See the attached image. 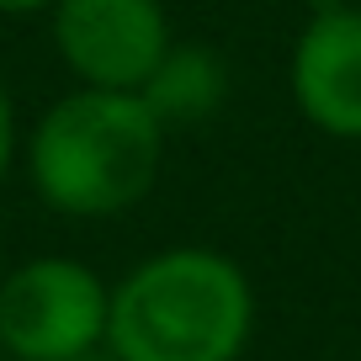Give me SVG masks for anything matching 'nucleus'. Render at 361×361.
Returning a JSON list of instances; mask_svg holds the SVG:
<instances>
[{
    "mask_svg": "<svg viewBox=\"0 0 361 361\" xmlns=\"http://www.w3.org/2000/svg\"><path fill=\"white\" fill-rule=\"evenodd\" d=\"M250 329V276L202 245L149 255L112 287L106 308V350L123 361H239Z\"/></svg>",
    "mask_w": 361,
    "mask_h": 361,
    "instance_id": "nucleus-1",
    "label": "nucleus"
},
{
    "mask_svg": "<svg viewBox=\"0 0 361 361\" xmlns=\"http://www.w3.org/2000/svg\"><path fill=\"white\" fill-rule=\"evenodd\" d=\"M32 186L64 218H112L138 207L165 165V123L138 90H96L54 102L32 133Z\"/></svg>",
    "mask_w": 361,
    "mask_h": 361,
    "instance_id": "nucleus-2",
    "label": "nucleus"
},
{
    "mask_svg": "<svg viewBox=\"0 0 361 361\" xmlns=\"http://www.w3.org/2000/svg\"><path fill=\"white\" fill-rule=\"evenodd\" d=\"M112 287L69 255H43L0 276V356L80 361L106 345Z\"/></svg>",
    "mask_w": 361,
    "mask_h": 361,
    "instance_id": "nucleus-3",
    "label": "nucleus"
},
{
    "mask_svg": "<svg viewBox=\"0 0 361 361\" xmlns=\"http://www.w3.org/2000/svg\"><path fill=\"white\" fill-rule=\"evenodd\" d=\"M54 48L80 85L144 90L170 54V22L159 0H59Z\"/></svg>",
    "mask_w": 361,
    "mask_h": 361,
    "instance_id": "nucleus-4",
    "label": "nucleus"
},
{
    "mask_svg": "<svg viewBox=\"0 0 361 361\" xmlns=\"http://www.w3.org/2000/svg\"><path fill=\"white\" fill-rule=\"evenodd\" d=\"M293 102L319 133L361 138V11L319 6L293 43Z\"/></svg>",
    "mask_w": 361,
    "mask_h": 361,
    "instance_id": "nucleus-5",
    "label": "nucleus"
},
{
    "mask_svg": "<svg viewBox=\"0 0 361 361\" xmlns=\"http://www.w3.org/2000/svg\"><path fill=\"white\" fill-rule=\"evenodd\" d=\"M149 102V112L170 128H192V123H207V117L224 106L228 96V69L213 48H176L159 59V69L149 75V85L138 90Z\"/></svg>",
    "mask_w": 361,
    "mask_h": 361,
    "instance_id": "nucleus-6",
    "label": "nucleus"
},
{
    "mask_svg": "<svg viewBox=\"0 0 361 361\" xmlns=\"http://www.w3.org/2000/svg\"><path fill=\"white\" fill-rule=\"evenodd\" d=\"M11 154H16V112H11V96H6V85H0V176H6Z\"/></svg>",
    "mask_w": 361,
    "mask_h": 361,
    "instance_id": "nucleus-7",
    "label": "nucleus"
},
{
    "mask_svg": "<svg viewBox=\"0 0 361 361\" xmlns=\"http://www.w3.org/2000/svg\"><path fill=\"white\" fill-rule=\"evenodd\" d=\"M59 0H0V11L6 16H32V11H54Z\"/></svg>",
    "mask_w": 361,
    "mask_h": 361,
    "instance_id": "nucleus-8",
    "label": "nucleus"
},
{
    "mask_svg": "<svg viewBox=\"0 0 361 361\" xmlns=\"http://www.w3.org/2000/svg\"><path fill=\"white\" fill-rule=\"evenodd\" d=\"M80 361H123V356H112V350H90V356H80Z\"/></svg>",
    "mask_w": 361,
    "mask_h": 361,
    "instance_id": "nucleus-9",
    "label": "nucleus"
},
{
    "mask_svg": "<svg viewBox=\"0 0 361 361\" xmlns=\"http://www.w3.org/2000/svg\"><path fill=\"white\" fill-rule=\"evenodd\" d=\"M0 361H11V356H0Z\"/></svg>",
    "mask_w": 361,
    "mask_h": 361,
    "instance_id": "nucleus-10",
    "label": "nucleus"
},
{
    "mask_svg": "<svg viewBox=\"0 0 361 361\" xmlns=\"http://www.w3.org/2000/svg\"><path fill=\"white\" fill-rule=\"evenodd\" d=\"M0 276H6V271H0Z\"/></svg>",
    "mask_w": 361,
    "mask_h": 361,
    "instance_id": "nucleus-11",
    "label": "nucleus"
}]
</instances>
